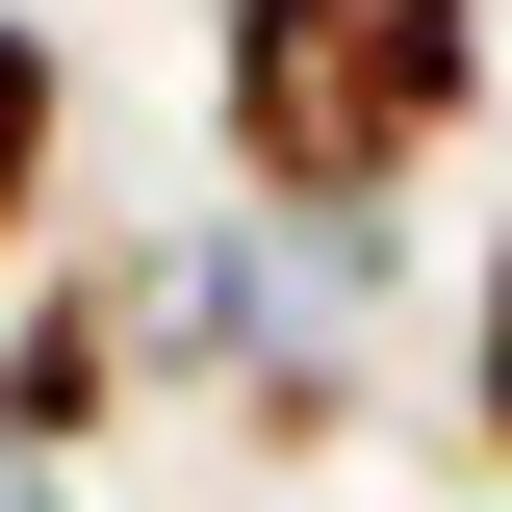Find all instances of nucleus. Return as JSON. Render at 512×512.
<instances>
[{
    "instance_id": "nucleus-4",
    "label": "nucleus",
    "mask_w": 512,
    "mask_h": 512,
    "mask_svg": "<svg viewBox=\"0 0 512 512\" xmlns=\"http://www.w3.org/2000/svg\"><path fill=\"white\" fill-rule=\"evenodd\" d=\"M461 436L512 461V205H487V282H461Z\"/></svg>"
},
{
    "instance_id": "nucleus-1",
    "label": "nucleus",
    "mask_w": 512,
    "mask_h": 512,
    "mask_svg": "<svg viewBox=\"0 0 512 512\" xmlns=\"http://www.w3.org/2000/svg\"><path fill=\"white\" fill-rule=\"evenodd\" d=\"M205 128L256 231H384L487 128V0H205Z\"/></svg>"
},
{
    "instance_id": "nucleus-3",
    "label": "nucleus",
    "mask_w": 512,
    "mask_h": 512,
    "mask_svg": "<svg viewBox=\"0 0 512 512\" xmlns=\"http://www.w3.org/2000/svg\"><path fill=\"white\" fill-rule=\"evenodd\" d=\"M52 154H77V52L26 26V0H0V256L52 231Z\"/></svg>"
},
{
    "instance_id": "nucleus-2",
    "label": "nucleus",
    "mask_w": 512,
    "mask_h": 512,
    "mask_svg": "<svg viewBox=\"0 0 512 512\" xmlns=\"http://www.w3.org/2000/svg\"><path fill=\"white\" fill-rule=\"evenodd\" d=\"M128 384H154V359H128V256H52V282L0 308V461H77Z\"/></svg>"
}]
</instances>
